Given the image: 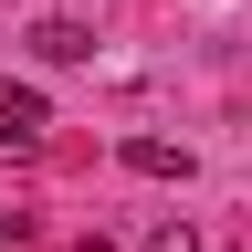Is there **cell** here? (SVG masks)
Here are the masks:
<instances>
[{"label": "cell", "mask_w": 252, "mask_h": 252, "mask_svg": "<svg viewBox=\"0 0 252 252\" xmlns=\"http://www.w3.org/2000/svg\"><path fill=\"white\" fill-rule=\"evenodd\" d=\"M0 116H11V126H42V94H32V84H11V74H0Z\"/></svg>", "instance_id": "3957f363"}, {"label": "cell", "mask_w": 252, "mask_h": 252, "mask_svg": "<svg viewBox=\"0 0 252 252\" xmlns=\"http://www.w3.org/2000/svg\"><path fill=\"white\" fill-rule=\"evenodd\" d=\"M21 42H32V63H84V53H94V32H84L74 11H53V21H32Z\"/></svg>", "instance_id": "6da1fadb"}, {"label": "cell", "mask_w": 252, "mask_h": 252, "mask_svg": "<svg viewBox=\"0 0 252 252\" xmlns=\"http://www.w3.org/2000/svg\"><path fill=\"white\" fill-rule=\"evenodd\" d=\"M147 252H220V242H200L189 220H158V231H147Z\"/></svg>", "instance_id": "277c9868"}, {"label": "cell", "mask_w": 252, "mask_h": 252, "mask_svg": "<svg viewBox=\"0 0 252 252\" xmlns=\"http://www.w3.org/2000/svg\"><path fill=\"white\" fill-rule=\"evenodd\" d=\"M21 231H32V220H21V210H11V220H0V242H21Z\"/></svg>", "instance_id": "8992f818"}, {"label": "cell", "mask_w": 252, "mask_h": 252, "mask_svg": "<svg viewBox=\"0 0 252 252\" xmlns=\"http://www.w3.org/2000/svg\"><path fill=\"white\" fill-rule=\"evenodd\" d=\"M32 147H42V126H11V116H0V168H11V158H32Z\"/></svg>", "instance_id": "5b68a950"}, {"label": "cell", "mask_w": 252, "mask_h": 252, "mask_svg": "<svg viewBox=\"0 0 252 252\" xmlns=\"http://www.w3.org/2000/svg\"><path fill=\"white\" fill-rule=\"evenodd\" d=\"M126 168H137V179H189L200 158H189L179 137H126Z\"/></svg>", "instance_id": "7a4b0ae2"}]
</instances>
